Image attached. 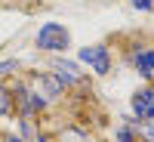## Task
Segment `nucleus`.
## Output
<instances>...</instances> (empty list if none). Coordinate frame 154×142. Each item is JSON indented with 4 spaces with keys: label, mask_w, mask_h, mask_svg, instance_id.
I'll use <instances>...</instances> for the list:
<instances>
[{
    "label": "nucleus",
    "mask_w": 154,
    "mask_h": 142,
    "mask_svg": "<svg viewBox=\"0 0 154 142\" xmlns=\"http://www.w3.org/2000/svg\"><path fill=\"white\" fill-rule=\"evenodd\" d=\"M126 62H130V68L142 77L145 84H154V46H148V43H133L130 53H126Z\"/></svg>",
    "instance_id": "20e7f679"
},
{
    "label": "nucleus",
    "mask_w": 154,
    "mask_h": 142,
    "mask_svg": "<svg viewBox=\"0 0 154 142\" xmlns=\"http://www.w3.org/2000/svg\"><path fill=\"white\" fill-rule=\"evenodd\" d=\"M130 108L136 121H154V84H145L136 90L130 96Z\"/></svg>",
    "instance_id": "423d86ee"
},
{
    "label": "nucleus",
    "mask_w": 154,
    "mask_h": 142,
    "mask_svg": "<svg viewBox=\"0 0 154 142\" xmlns=\"http://www.w3.org/2000/svg\"><path fill=\"white\" fill-rule=\"evenodd\" d=\"M49 68H53V74L62 80V87L65 90H71V87H80L86 77H83V71L77 68V62H71V59H62V56H56L53 62H49Z\"/></svg>",
    "instance_id": "0eeeda50"
},
{
    "label": "nucleus",
    "mask_w": 154,
    "mask_h": 142,
    "mask_svg": "<svg viewBox=\"0 0 154 142\" xmlns=\"http://www.w3.org/2000/svg\"><path fill=\"white\" fill-rule=\"evenodd\" d=\"M114 142H139L136 118H123V124H120V127H114Z\"/></svg>",
    "instance_id": "6e6552de"
},
{
    "label": "nucleus",
    "mask_w": 154,
    "mask_h": 142,
    "mask_svg": "<svg viewBox=\"0 0 154 142\" xmlns=\"http://www.w3.org/2000/svg\"><path fill=\"white\" fill-rule=\"evenodd\" d=\"M9 90H12V102H16V114H19V118H37V114H43L49 108V102L43 96H37L25 80H19L16 87H9Z\"/></svg>",
    "instance_id": "f03ea898"
},
{
    "label": "nucleus",
    "mask_w": 154,
    "mask_h": 142,
    "mask_svg": "<svg viewBox=\"0 0 154 142\" xmlns=\"http://www.w3.org/2000/svg\"><path fill=\"white\" fill-rule=\"evenodd\" d=\"M19 71V59H3L0 62V74H16Z\"/></svg>",
    "instance_id": "9d476101"
},
{
    "label": "nucleus",
    "mask_w": 154,
    "mask_h": 142,
    "mask_svg": "<svg viewBox=\"0 0 154 142\" xmlns=\"http://www.w3.org/2000/svg\"><path fill=\"white\" fill-rule=\"evenodd\" d=\"M34 142H56V136H53V133H43V130H40V133L34 136Z\"/></svg>",
    "instance_id": "ddd939ff"
},
{
    "label": "nucleus",
    "mask_w": 154,
    "mask_h": 142,
    "mask_svg": "<svg viewBox=\"0 0 154 142\" xmlns=\"http://www.w3.org/2000/svg\"><path fill=\"white\" fill-rule=\"evenodd\" d=\"M130 6L139 12H154V0H130Z\"/></svg>",
    "instance_id": "9b49d317"
},
{
    "label": "nucleus",
    "mask_w": 154,
    "mask_h": 142,
    "mask_svg": "<svg viewBox=\"0 0 154 142\" xmlns=\"http://www.w3.org/2000/svg\"><path fill=\"white\" fill-rule=\"evenodd\" d=\"M16 114V102H12V90L9 84H0V121H6Z\"/></svg>",
    "instance_id": "1a4fd4ad"
},
{
    "label": "nucleus",
    "mask_w": 154,
    "mask_h": 142,
    "mask_svg": "<svg viewBox=\"0 0 154 142\" xmlns=\"http://www.w3.org/2000/svg\"><path fill=\"white\" fill-rule=\"evenodd\" d=\"M25 84H28L37 96H43L46 102H49V99H59L62 93H65L62 80H59L53 71H34V74H28V80H25Z\"/></svg>",
    "instance_id": "39448f33"
},
{
    "label": "nucleus",
    "mask_w": 154,
    "mask_h": 142,
    "mask_svg": "<svg viewBox=\"0 0 154 142\" xmlns=\"http://www.w3.org/2000/svg\"><path fill=\"white\" fill-rule=\"evenodd\" d=\"M34 46L40 49V53H65V49L71 46V31L68 25L62 22H43L40 28L34 31Z\"/></svg>",
    "instance_id": "f257e3e1"
},
{
    "label": "nucleus",
    "mask_w": 154,
    "mask_h": 142,
    "mask_svg": "<svg viewBox=\"0 0 154 142\" xmlns=\"http://www.w3.org/2000/svg\"><path fill=\"white\" fill-rule=\"evenodd\" d=\"M0 142H28V139L19 136V133H3V136H0Z\"/></svg>",
    "instance_id": "f8f14e48"
},
{
    "label": "nucleus",
    "mask_w": 154,
    "mask_h": 142,
    "mask_svg": "<svg viewBox=\"0 0 154 142\" xmlns=\"http://www.w3.org/2000/svg\"><path fill=\"white\" fill-rule=\"evenodd\" d=\"M77 59H80L83 65H89V71L99 74V77L111 74V68H114V56H111V46H108V43H89V46H80Z\"/></svg>",
    "instance_id": "7ed1b4c3"
}]
</instances>
